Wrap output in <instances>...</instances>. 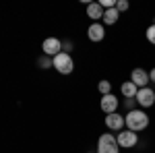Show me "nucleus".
Returning <instances> with one entry per match:
<instances>
[{
    "mask_svg": "<svg viewBox=\"0 0 155 153\" xmlns=\"http://www.w3.org/2000/svg\"><path fill=\"white\" fill-rule=\"evenodd\" d=\"M149 81H153V83H155V68L149 72Z\"/></svg>",
    "mask_w": 155,
    "mask_h": 153,
    "instance_id": "nucleus-18",
    "label": "nucleus"
},
{
    "mask_svg": "<svg viewBox=\"0 0 155 153\" xmlns=\"http://www.w3.org/2000/svg\"><path fill=\"white\" fill-rule=\"evenodd\" d=\"M130 81L137 85V87H147V83H149V72L143 71V68H134V71L130 72Z\"/></svg>",
    "mask_w": 155,
    "mask_h": 153,
    "instance_id": "nucleus-8",
    "label": "nucleus"
},
{
    "mask_svg": "<svg viewBox=\"0 0 155 153\" xmlns=\"http://www.w3.org/2000/svg\"><path fill=\"white\" fill-rule=\"evenodd\" d=\"M124 124H126V128L132 130V132H139V130H143L149 126V116L141 112V110H132L128 112L126 116H124Z\"/></svg>",
    "mask_w": 155,
    "mask_h": 153,
    "instance_id": "nucleus-1",
    "label": "nucleus"
},
{
    "mask_svg": "<svg viewBox=\"0 0 155 153\" xmlns=\"http://www.w3.org/2000/svg\"><path fill=\"white\" fill-rule=\"evenodd\" d=\"M87 37H89L91 42H101V39L106 37V29H104V25H101V23L89 25V29H87Z\"/></svg>",
    "mask_w": 155,
    "mask_h": 153,
    "instance_id": "nucleus-9",
    "label": "nucleus"
},
{
    "mask_svg": "<svg viewBox=\"0 0 155 153\" xmlns=\"http://www.w3.org/2000/svg\"><path fill=\"white\" fill-rule=\"evenodd\" d=\"M134 101H139V106H143V108H151L155 104V91L149 89V87H143V89L137 91Z\"/></svg>",
    "mask_w": 155,
    "mask_h": 153,
    "instance_id": "nucleus-6",
    "label": "nucleus"
},
{
    "mask_svg": "<svg viewBox=\"0 0 155 153\" xmlns=\"http://www.w3.org/2000/svg\"><path fill=\"white\" fill-rule=\"evenodd\" d=\"M116 11L118 12L128 11V2H126V0H116Z\"/></svg>",
    "mask_w": 155,
    "mask_h": 153,
    "instance_id": "nucleus-15",
    "label": "nucleus"
},
{
    "mask_svg": "<svg viewBox=\"0 0 155 153\" xmlns=\"http://www.w3.org/2000/svg\"><path fill=\"white\" fill-rule=\"evenodd\" d=\"M106 126L110 130H122V126H124V118H122V114H107L106 116Z\"/></svg>",
    "mask_w": 155,
    "mask_h": 153,
    "instance_id": "nucleus-10",
    "label": "nucleus"
},
{
    "mask_svg": "<svg viewBox=\"0 0 155 153\" xmlns=\"http://www.w3.org/2000/svg\"><path fill=\"white\" fill-rule=\"evenodd\" d=\"M97 87H99V93H101V95H107V93H110V89H112L110 81H99Z\"/></svg>",
    "mask_w": 155,
    "mask_h": 153,
    "instance_id": "nucleus-14",
    "label": "nucleus"
},
{
    "mask_svg": "<svg viewBox=\"0 0 155 153\" xmlns=\"http://www.w3.org/2000/svg\"><path fill=\"white\" fill-rule=\"evenodd\" d=\"M41 50H44V54L46 56H58L60 52H62V42L56 39V37H46L44 39V44H41Z\"/></svg>",
    "mask_w": 155,
    "mask_h": 153,
    "instance_id": "nucleus-5",
    "label": "nucleus"
},
{
    "mask_svg": "<svg viewBox=\"0 0 155 153\" xmlns=\"http://www.w3.org/2000/svg\"><path fill=\"white\" fill-rule=\"evenodd\" d=\"M104 8H101V4L99 2H89L87 4V17L89 19H93V21H97V19H104Z\"/></svg>",
    "mask_w": 155,
    "mask_h": 153,
    "instance_id": "nucleus-11",
    "label": "nucleus"
},
{
    "mask_svg": "<svg viewBox=\"0 0 155 153\" xmlns=\"http://www.w3.org/2000/svg\"><path fill=\"white\" fill-rule=\"evenodd\" d=\"M101 110L106 112V114H114L116 112V108H118V97L116 95H112V93H107V95H101Z\"/></svg>",
    "mask_w": 155,
    "mask_h": 153,
    "instance_id": "nucleus-7",
    "label": "nucleus"
},
{
    "mask_svg": "<svg viewBox=\"0 0 155 153\" xmlns=\"http://www.w3.org/2000/svg\"><path fill=\"white\" fill-rule=\"evenodd\" d=\"M147 39H149L151 44H155V23L151 25L149 29H147Z\"/></svg>",
    "mask_w": 155,
    "mask_h": 153,
    "instance_id": "nucleus-16",
    "label": "nucleus"
},
{
    "mask_svg": "<svg viewBox=\"0 0 155 153\" xmlns=\"http://www.w3.org/2000/svg\"><path fill=\"white\" fill-rule=\"evenodd\" d=\"M116 141H118V147L122 149H130L134 147L137 143H139V137H137V132H132V130H120V135L116 137Z\"/></svg>",
    "mask_w": 155,
    "mask_h": 153,
    "instance_id": "nucleus-4",
    "label": "nucleus"
},
{
    "mask_svg": "<svg viewBox=\"0 0 155 153\" xmlns=\"http://www.w3.org/2000/svg\"><path fill=\"white\" fill-rule=\"evenodd\" d=\"M39 64H41V68H50V66H52V60H50V56L39 58Z\"/></svg>",
    "mask_w": 155,
    "mask_h": 153,
    "instance_id": "nucleus-17",
    "label": "nucleus"
},
{
    "mask_svg": "<svg viewBox=\"0 0 155 153\" xmlns=\"http://www.w3.org/2000/svg\"><path fill=\"white\" fill-rule=\"evenodd\" d=\"M120 12L116 11V8H107L106 12H104V21H106V25H114L116 21H118Z\"/></svg>",
    "mask_w": 155,
    "mask_h": 153,
    "instance_id": "nucleus-13",
    "label": "nucleus"
},
{
    "mask_svg": "<svg viewBox=\"0 0 155 153\" xmlns=\"http://www.w3.org/2000/svg\"><path fill=\"white\" fill-rule=\"evenodd\" d=\"M52 66L60 72V75H71L72 68H74V62H72V56L66 54V52H60L58 56L52 58Z\"/></svg>",
    "mask_w": 155,
    "mask_h": 153,
    "instance_id": "nucleus-2",
    "label": "nucleus"
},
{
    "mask_svg": "<svg viewBox=\"0 0 155 153\" xmlns=\"http://www.w3.org/2000/svg\"><path fill=\"white\" fill-rule=\"evenodd\" d=\"M97 153H120L116 137L110 135V132H104L97 141Z\"/></svg>",
    "mask_w": 155,
    "mask_h": 153,
    "instance_id": "nucleus-3",
    "label": "nucleus"
},
{
    "mask_svg": "<svg viewBox=\"0 0 155 153\" xmlns=\"http://www.w3.org/2000/svg\"><path fill=\"white\" fill-rule=\"evenodd\" d=\"M120 91H122V95H124V97L134 99V97H137V91H139V87H137L132 81H126V83H122V85H120Z\"/></svg>",
    "mask_w": 155,
    "mask_h": 153,
    "instance_id": "nucleus-12",
    "label": "nucleus"
}]
</instances>
